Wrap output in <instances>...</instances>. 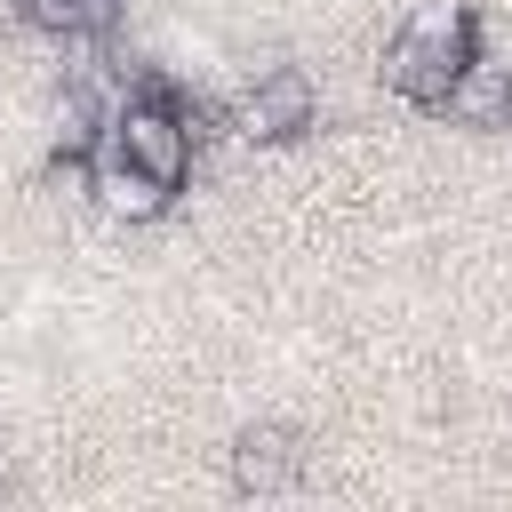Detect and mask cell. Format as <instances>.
Returning <instances> with one entry per match:
<instances>
[{"label": "cell", "instance_id": "cell-7", "mask_svg": "<svg viewBox=\"0 0 512 512\" xmlns=\"http://www.w3.org/2000/svg\"><path fill=\"white\" fill-rule=\"evenodd\" d=\"M16 16L32 24V32H48V40H88L104 16H96V0H16Z\"/></svg>", "mask_w": 512, "mask_h": 512}, {"label": "cell", "instance_id": "cell-5", "mask_svg": "<svg viewBox=\"0 0 512 512\" xmlns=\"http://www.w3.org/2000/svg\"><path fill=\"white\" fill-rule=\"evenodd\" d=\"M304 480V440L280 432V424H256L232 440V488L240 496H288Z\"/></svg>", "mask_w": 512, "mask_h": 512}, {"label": "cell", "instance_id": "cell-2", "mask_svg": "<svg viewBox=\"0 0 512 512\" xmlns=\"http://www.w3.org/2000/svg\"><path fill=\"white\" fill-rule=\"evenodd\" d=\"M112 144L136 160V168H152L168 192L192 176V120H184V104L168 96V88H152V96H136V104H120L112 120Z\"/></svg>", "mask_w": 512, "mask_h": 512}, {"label": "cell", "instance_id": "cell-1", "mask_svg": "<svg viewBox=\"0 0 512 512\" xmlns=\"http://www.w3.org/2000/svg\"><path fill=\"white\" fill-rule=\"evenodd\" d=\"M472 56H480V16L464 0H416L400 40H392V56H384V80H392V96L440 112Z\"/></svg>", "mask_w": 512, "mask_h": 512}, {"label": "cell", "instance_id": "cell-4", "mask_svg": "<svg viewBox=\"0 0 512 512\" xmlns=\"http://www.w3.org/2000/svg\"><path fill=\"white\" fill-rule=\"evenodd\" d=\"M88 200L104 208V216H120V224H152L160 208H168V184L152 176V168H136L120 144H112V128L96 136V160H88Z\"/></svg>", "mask_w": 512, "mask_h": 512}, {"label": "cell", "instance_id": "cell-3", "mask_svg": "<svg viewBox=\"0 0 512 512\" xmlns=\"http://www.w3.org/2000/svg\"><path fill=\"white\" fill-rule=\"evenodd\" d=\"M240 136L248 144H288V136H304L312 128V80L296 72V64H272L248 96H240Z\"/></svg>", "mask_w": 512, "mask_h": 512}, {"label": "cell", "instance_id": "cell-6", "mask_svg": "<svg viewBox=\"0 0 512 512\" xmlns=\"http://www.w3.org/2000/svg\"><path fill=\"white\" fill-rule=\"evenodd\" d=\"M440 112H456V120H472V128H504V120H512V56H472Z\"/></svg>", "mask_w": 512, "mask_h": 512}, {"label": "cell", "instance_id": "cell-8", "mask_svg": "<svg viewBox=\"0 0 512 512\" xmlns=\"http://www.w3.org/2000/svg\"><path fill=\"white\" fill-rule=\"evenodd\" d=\"M0 496H8V480H0Z\"/></svg>", "mask_w": 512, "mask_h": 512}]
</instances>
